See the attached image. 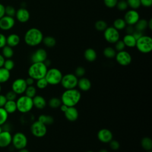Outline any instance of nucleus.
I'll use <instances>...</instances> for the list:
<instances>
[{
    "label": "nucleus",
    "mask_w": 152,
    "mask_h": 152,
    "mask_svg": "<svg viewBox=\"0 0 152 152\" xmlns=\"http://www.w3.org/2000/svg\"><path fill=\"white\" fill-rule=\"evenodd\" d=\"M122 41L124 43L125 46L126 47H128V48L135 47L137 40L135 39V37L133 36L132 34H126L124 36L122 39Z\"/></svg>",
    "instance_id": "b1692460"
},
{
    "label": "nucleus",
    "mask_w": 152,
    "mask_h": 152,
    "mask_svg": "<svg viewBox=\"0 0 152 152\" xmlns=\"http://www.w3.org/2000/svg\"><path fill=\"white\" fill-rule=\"evenodd\" d=\"M3 107L8 114L14 113L17 110L16 102L15 100H7Z\"/></svg>",
    "instance_id": "393cba45"
},
{
    "label": "nucleus",
    "mask_w": 152,
    "mask_h": 152,
    "mask_svg": "<svg viewBox=\"0 0 152 152\" xmlns=\"http://www.w3.org/2000/svg\"><path fill=\"white\" fill-rule=\"evenodd\" d=\"M6 45V36L0 33V49H2Z\"/></svg>",
    "instance_id": "09e8293b"
},
{
    "label": "nucleus",
    "mask_w": 152,
    "mask_h": 152,
    "mask_svg": "<svg viewBox=\"0 0 152 152\" xmlns=\"http://www.w3.org/2000/svg\"><path fill=\"white\" fill-rule=\"evenodd\" d=\"M125 47L126 46H125L124 43L123 42L122 40H119L115 43V48L114 49H115L116 51L119 52V51L124 50Z\"/></svg>",
    "instance_id": "37998d69"
},
{
    "label": "nucleus",
    "mask_w": 152,
    "mask_h": 152,
    "mask_svg": "<svg viewBox=\"0 0 152 152\" xmlns=\"http://www.w3.org/2000/svg\"><path fill=\"white\" fill-rule=\"evenodd\" d=\"M86 152H94V151H87Z\"/></svg>",
    "instance_id": "69168bd1"
},
{
    "label": "nucleus",
    "mask_w": 152,
    "mask_h": 152,
    "mask_svg": "<svg viewBox=\"0 0 152 152\" xmlns=\"http://www.w3.org/2000/svg\"><path fill=\"white\" fill-rule=\"evenodd\" d=\"M128 5L132 10H137L141 6L140 0H126Z\"/></svg>",
    "instance_id": "58836bf2"
},
{
    "label": "nucleus",
    "mask_w": 152,
    "mask_h": 152,
    "mask_svg": "<svg viewBox=\"0 0 152 152\" xmlns=\"http://www.w3.org/2000/svg\"><path fill=\"white\" fill-rule=\"evenodd\" d=\"M135 47L142 53H148L152 50V39L150 36L142 35L136 41Z\"/></svg>",
    "instance_id": "39448f33"
},
{
    "label": "nucleus",
    "mask_w": 152,
    "mask_h": 152,
    "mask_svg": "<svg viewBox=\"0 0 152 152\" xmlns=\"http://www.w3.org/2000/svg\"><path fill=\"white\" fill-rule=\"evenodd\" d=\"M1 86L0 84V94H1Z\"/></svg>",
    "instance_id": "0e129e2a"
},
{
    "label": "nucleus",
    "mask_w": 152,
    "mask_h": 152,
    "mask_svg": "<svg viewBox=\"0 0 152 152\" xmlns=\"http://www.w3.org/2000/svg\"><path fill=\"white\" fill-rule=\"evenodd\" d=\"M17 94L14 93L12 90L7 92L5 94V96L7 100H15L17 99Z\"/></svg>",
    "instance_id": "49530a36"
},
{
    "label": "nucleus",
    "mask_w": 152,
    "mask_h": 152,
    "mask_svg": "<svg viewBox=\"0 0 152 152\" xmlns=\"http://www.w3.org/2000/svg\"><path fill=\"white\" fill-rule=\"evenodd\" d=\"M146 152H151V150H150V151H146Z\"/></svg>",
    "instance_id": "338daca9"
},
{
    "label": "nucleus",
    "mask_w": 152,
    "mask_h": 152,
    "mask_svg": "<svg viewBox=\"0 0 152 152\" xmlns=\"http://www.w3.org/2000/svg\"><path fill=\"white\" fill-rule=\"evenodd\" d=\"M32 99L33 107L37 109H43L47 104L46 99L40 95H36L33 98H32Z\"/></svg>",
    "instance_id": "412c9836"
},
{
    "label": "nucleus",
    "mask_w": 152,
    "mask_h": 152,
    "mask_svg": "<svg viewBox=\"0 0 152 152\" xmlns=\"http://www.w3.org/2000/svg\"><path fill=\"white\" fill-rule=\"evenodd\" d=\"M77 86L81 91H87L91 88V83L88 78L83 77L78 79Z\"/></svg>",
    "instance_id": "aec40b11"
},
{
    "label": "nucleus",
    "mask_w": 152,
    "mask_h": 152,
    "mask_svg": "<svg viewBox=\"0 0 152 152\" xmlns=\"http://www.w3.org/2000/svg\"><path fill=\"white\" fill-rule=\"evenodd\" d=\"M86 73V69L83 66H78L77 67L75 70V73L74 74L77 77H83Z\"/></svg>",
    "instance_id": "c03bdc74"
},
{
    "label": "nucleus",
    "mask_w": 152,
    "mask_h": 152,
    "mask_svg": "<svg viewBox=\"0 0 152 152\" xmlns=\"http://www.w3.org/2000/svg\"><path fill=\"white\" fill-rule=\"evenodd\" d=\"M97 137L100 142L109 143L113 139V134L109 129L102 128L98 131Z\"/></svg>",
    "instance_id": "dca6fc26"
},
{
    "label": "nucleus",
    "mask_w": 152,
    "mask_h": 152,
    "mask_svg": "<svg viewBox=\"0 0 152 152\" xmlns=\"http://www.w3.org/2000/svg\"><path fill=\"white\" fill-rule=\"evenodd\" d=\"M43 37L41 30L37 28L32 27L27 30L25 33L24 40L28 46H36L42 42Z\"/></svg>",
    "instance_id": "f03ea898"
},
{
    "label": "nucleus",
    "mask_w": 152,
    "mask_h": 152,
    "mask_svg": "<svg viewBox=\"0 0 152 152\" xmlns=\"http://www.w3.org/2000/svg\"><path fill=\"white\" fill-rule=\"evenodd\" d=\"M5 15V6L0 3V18H1Z\"/></svg>",
    "instance_id": "6e6d98bb"
},
{
    "label": "nucleus",
    "mask_w": 152,
    "mask_h": 152,
    "mask_svg": "<svg viewBox=\"0 0 152 152\" xmlns=\"http://www.w3.org/2000/svg\"><path fill=\"white\" fill-rule=\"evenodd\" d=\"M115 58L118 64L121 66H127L129 65L132 61L131 55L128 52L125 50L118 52Z\"/></svg>",
    "instance_id": "9b49d317"
},
{
    "label": "nucleus",
    "mask_w": 152,
    "mask_h": 152,
    "mask_svg": "<svg viewBox=\"0 0 152 152\" xmlns=\"http://www.w3.org/2000/svg\"><path fill=\"white\" fill-rule=\"evenodd\" d=\"M8 118V113L4 109V107H0V126L3 125L7 122Z\"/></svg>",
    "instance_id": "e433bc0d"
},
{
    "label": "nucleus",
    "mask_w": 152,
    "mask_h": 152,
    "mask_svg": "<svg viewBox=\"0 0 152 152\" xmlns=\"http://www.w3.org/2000/svg\"><path fill=\"white\" fill-rule=\"evenodd\" d=\"M16 102L17 109L21 113H28L33 108V99L26 95L19 97Z\"/></svg>",
    "instance_id": "20e7f679"
},
{
    "label": "nucleus",
    "mask_w": 152,
    "mask_h": 152,
    "mask_svg": "<svg viewBox=\"0 0 152 152\" xmlns=\"http://www.w3.org/2000/svg\"><path fill=\"white\" fill-rule=\"evenodd\" d=\"M2 131H3V129H2V126H0V133H1Z\"/></svg>",
    "instance_id": "e2e57ef3"
},
{
    "label": "nucleus",
    "mask_w": 152,
    "mask_h": 152,
    "mask_svg": "<svg viewBox=\"0 0 152 152\" xmlns=\"http://www.w3.org/2000/svg\"><path fill=\"white\" fill-rule=\"evenodd\" d=\"M147 28H148L150 30H151V28H152V19L151 18H150V20L148 21Z\"/></svg>",
    "instance_id": "bf43d9fd"
},
{
    "label": "nucleus",
    "mask_w": 152,
    "mask_h": 152,
    "mask_svg": "<svg viewBox=\"0 0 152 152\" xmlns=\"http://www.w3.org/2000/svg\"><path fill=\"white\" fill-rule=\"evenodd\" d=\"M66 119L70 122L75 121L78 118V111L75 106L68 107L67 110L64 112Z\"/></svg>",
    "instance_id": "6ab92c4d"
},
{
    "label": "nucleus",
    "mask_w": 152,
    "mask_h": 152,
    "mask_svg": "<svg viewBox=\"0 0 152 152\" xmlns=\"http://www.w3.org/2000/svg\"><path fill=\"white\" fill-rule=\"evenodd\" d=\"M7 101V100L5 95L0 94V107H3Z\"/></svg>",
    "instance_id": "603ef678"
},
{
    "label": "nucleus",
    "mask_w": 152,
    "mask_h": 152,
    "mask_svg": "<svg viewBox=\"0 0 152 152\" xmlns=\"http://www.w3.org/2000/svg\"><path fill=\"white\" fill-rule=\"evenodd\" d=\"M148 21L144 18H141L134 25L135 30L143 32L147 28Z\"/></svg>",
    "instance_id": "cd10ccee"
},
{
    "label": "nucleus",
    "mask_w": 152,
    "mask_h": 152,
    "mask_svg": "<svg viewBox=\"0 0 152 152\" xmlns=\"http://www.w3.org/2000/svg\"><path fill=\"white\" fill-rule=\"evenodd\" d=\"M38 121L43 123L45 125L48 126V125H52L53 123L54 119L51 115L42 114L38 117Z\"/></svg>",
    "instance_id": "a878e982"
},
{
    "label": "nucleus",
    "mask_w": 152,
    "mask_h": 152,
    "mask_svg": "<svg viewBox=\"0 0 152 152\" xmlns=\"http://www.w3.org/2000/svg\"><path fill=\"white\" fill-rule=\"evenodd\" d=\"M28 140L26 135L21 132L14 134L12 137V142L13 147L17 150H20L26 148L27 145Z\"/></svg>",
    "instance_id": "6e6552de"
},
{
    "label": "nucleus",
    "mask_w": 152,
    "mask_h": 152,
    "mask_svg": "<svg viewBox=\"0 0 152 152\" xmlns=\"http://www.w3.org/2000/svg\"><path fill=\"white\" fill-rule=\"evenodd\" d=\"M81 94L80 91L76 89L65 90L62 94L61 100L62 104L66 105L68 107L76 106L81 100Z\"/></svg>",
    "instance_id": "f257e3e1"
},
{
    "label": "nucleus",
    "mask_w": 152,
    "mask_h": 152,
    "mask_svg": "<svg viewBox=\"0 0 152 152\" xmlns=\"http://www.w3.org/2000/svg\"><path fill=\"white\" fill-rule=\"evenodd\" d=\"M125 31L126 33V34H132L134 31H135V28L134 27V26H130V25H128L127 26L125 27Z\"/></svg>",
    "instance_id": "3c124183"
},
{
    "label": "nucleus",
    "mask_w": 152,
    "mask_h": 152,
    "mask_svg": "<svg viewBox=\"0 0 152 152\" xmlns=\"http://www.w3.org/2000/svg\"><path fill=\"white\" fill-rule=\"evenodd\" d=\"M30 131L35 137L42 138L47 133V126L37 120L31 124Z\"/></svg>",
    "instance_id": "1a4fd4ad"
},
{
    "label": "nucleus",
    "mask_w": 152,
    "mask_h": 152,
    "mask_svg": "<svg viewBox=\"0 0 152 152\" xmlns=\"http://www.w3.org/2000/svg\"><path fill=\"white\" fill-rule=\"evenodd\" d=\"M5 59V58L2 56V55L0 53V68H1V67H3Z\"/></svg>",
    "instance_id": "13d9d810"
},
{
    "label": "nucleus",
    "mask_w": 152,
    "mask_h": 152,
    "mask_svg": "<svg viewBox=\"0 0 152 152\" xmlns=\"http://www.w3.org/2000/svg\"><path fill=\"white\" fill-rule=\"evenodd\" d=\"M12 137L10 131L3 130L0 133V147L5 148L9 146L12 142Z\"/></svg>",
    "instance_id": "f3484780"
},
{
    "label": "nucleus",
    "mask_w": 152,
    "mask_h": 152,
    "mask_svg": "<svg viewBox=\"0 0 152 152\" xmlns=\"http://www.w3.org/2000/svg\"><path fill=\"white\" fill-rule=\"evenodd\" d=\"M141 145L145 151H150L152 149V140L150 138L145 137L141 140Z\"/></svg>",
    "instance_id": "c756f323"
},
{
    "label": "nucleus",
    "mask_w": 152,
    "mask_h": 152,
    "mask_svg": "<svg viewBox=\"0 0 152 152\" xmlns=\"http://www.w3.org/2000/svg\"><path fill=\"white\" fill-rule=\"evenodd\" d=\"M42 42L45 46L48 48H53L56 45V39L50 36L43 37Z\"/></svg>",
    "instance_id": "473e14b6"
},
{
    "label": "nucleus",
    "mask_w": 152,
    "mask_h": 152,
    "mask_svg": "<svg viewBox=\"0 0 152 152\" xmlns=\"http://www.w3.org/2000/svg\"><path fill=\"white\" fill-rule=\"evenodd\" d=\"M116 53V51L115 49L110 46L106 47L103 50V55L108 59H112L115 57Z\"/></svg>",
    "instance_id": "2f4dec72"
},
{
    "label": "nucleus",
    "mask_w": 152,
    "mask_h": 152,
    "mask_svg": "<svg viewBox=\"0 0 152 152\" xmlns=\"http://www.w3.org/2000/svg\"><path fill=\"white\" fill-rule=\"evenodd\" d=\"M14 65H15L14 62L10 58V59H5L3 67L10 71L11 70H12L14 68Z\"/></svg>",
    "instance_id": "79ce46f5"
},
{
    "label": "nucleus",
    "mask_w": 152,
    "mask_h": 152,
    "mask_svg": "<svg viewBox=\"0 0 152 152\" xmlns=\"http://www.w3.org/2000/svg\"><path fill=\"white\" fill-rule=\"evenodd\" d=\"M68 106H66V105H65V104H61V105L60 106V107H59V108H60V110L62 111V112H63L64 113L67 110V109H68Z\"/></svg>",
    "instance_id": "4d7b16f0"
},
{
    "label": "nucleus",
    "mask_w": 152,
    "mask_h": 152,
    "mask_svg": "<svg viewBox=\"0 0 152 152\" xmlns=\"http://www.w3.org/2000/svg\"><path fill=\"white\" fill-rule=\"evenodd\" d=\"M27 87L26 80L24 78H19L15 79L11 84L12 90L17 95H21L24 93Z\"/></svg>",
    "instance_id": "f8f14e48"
},
{
    "label": "nucleus",
    "mask_w": 152,
    "mask_h": 152,
    "mask_svg": "<svg viewBox=\"0 0 152 152\" xmlns=\"http://www.w3.org/2000/svg\"><path fill=\"white\" fill-rule=\"evenodd\" d=\"M36 85L37 88H38L39 89L42 90V89H45V88H46L49 84H48L46 80L44 77V78H42L36 80Z\"/></svg>",
    "instance_id": "ea45409f"
},
{
    "label": "nucleus",
    "mask_w": 152,
    "mask_h": 152,
    "mask_svg": "<svg viewBox=\"0 0 152 152\" xmlns=\"http://www.w3.org/2000/svg\"><path fill=\"white\" fill-rule=\"evenodd\" d=\"M62 76V73L59 69L52 68L48 69L45 78L48 84L56 86L60 84Z\"/></svg>",
    "instance_id": "423d86ee"
},
{
    "label": "nucleus",
    "mask_w": 152,
    "mask_h": 152,
    "mask_svg": "<svg viewBox=\"0 0 152 152\" xmlns=\"http://www.w3.org/2000/svg\"><path fill=\"white\" fill-rule=\"evenodd\" d=\"M109 147L112 150H118L120 147L119 142L115 140H112L109 142Z\"/></svg>",
    "instance_id": "de8ad7c7"
},
{
    "label": "nucleus",
    "mask_w": 152,
    "mask_h": 152,
    "mask_svg": "<svg viewBox=\"0 0 152 152\" xmlns=\"http://www.w3.org/2000/svg\"><path fill=\"white\" fill-rule=\"evenodd\" d=\"M84 57L88 62H94L97 58L96 51L93 48H87L84 52Z\"/></svg>",
    "instance_id": "5701e85b"
},
{
    "label": "nucleus",
    "mask_w": 152,
    "mask_h": 152,
    "mask_svg": "<svg viewBox=\"0 0 152 152\" xmlns=\"http://www.w3.org/2000/svg\"><path fill=\"white\" fill-rule=\"evenodd\" d=\"M118 0H103L105 6L109 8H113L116 7Z\"/></svg>",
    "instance_id": "a18cd8bd"
},
{
    "label": "nucleus",
    "mask_w": 152,
    "mask_h": 152,
    "mask_svg": "<svg viewBox=\"0 0 152 152\" xmlns=\"http://www.w3.org/2000/svg\"><path fill=\"white\" fill-rule=\"evenodd\" d=\"M140 3L144 7H150L152 5V0H140Z\"/></svg>",
    "instance_id": "8fccbe9b"
},
{
    "label": "nucleus",
    "mask_w": 152,
    "mask_h": 152,
    "mask_svg": "<svg viewBox=\"0 0 152 152\" xmlns=\"http://www.w3.org/2000/svg\"><path fill=\"white\" fill-rule=\"evenodd\" d=\"M20 42V37L17 34L12 33L6 37V45L11 48L17 46Z\"/></svg>",
    "instance_id": "4be33fe9"
},
{
    "label": "nucleus",
    "mask_w": 152,
    "mask_h": 152,
    "mask_svg": "<svg viewBox=\"0 0 152 152\" xmlns=\"http://www.w3.org/2000/svg\"><path fill=\"white\" fill-rule=\"evenodd\" d=\"M15 18L20 23H24L28 21L30 19V14L29 11L25 8H20L16 11Z\"/></svg>",
    "instance_id": "a211bd4d"
},
{
    "label": "nucleus",
    "mask_w": 152,
    "mask_h": 152,
    "mask_svg": "<svg viewBox=\"0 0 152 152\" xmlns=\"http://www.w3.org/2000/svg\"><path fill=\"white\" fill-rule=\"evenodd\" d=\"M99 152H109V151L106 149L103 148V149H101Z\"/></svg>",
    "instance_id": "680f3d73"
},
{
    "label": "nucleus",
    "mask_w": 152,
    "mask_h": 152,
    "mask_svg": "<svg viewBox=\"0 0 152 152\" xmlns=\"http://www.w3.org/2000/svg\"><path fill=\"white\" fill-rule=\"evenodd\" d=\"M1 54L6 59L11 58L14 55V50L12 49V48L8 46L7 45H5L2 48V53Z\"/></svg>",
    "instance_id": "7c9ffc66"
},
{
    "label": "nucleus",
    "mask_w": 152,
    "mask_h": 152,
    "mask_svg": "<svg viewBox=\"0 0 152 152\" xmlns=\"http://www.w3.org/2000/svg\"><path fill=\"white\" fill-rule=\"evenodd\" d=\"M48 53L45 49L39 48L36 50L31 56V61L33 62H44L47 59Z\"/></svg>",
    "instance_id": "2eb2a0df"
},
{
    "label": "nucleus",
    "mask_w": 152,
    "mask_h": 152,
    "mask_svg": "<svg viewBox=\"0 0 152 152\" xmlns=\"http://www.w3.org/2000/svg\"><path fill=\"white\" fill-rule=\"evenodd\" d=\"M48 71V66L44 62H33L28 69V77L34 80L44 78Z\"/></svg>",
    "instance_id": "7ed1b4c3"
},
{
    "label": "nucleus",
    "mask_w": 152,
    "mask_h": 152,
    "mask_svg": "<svg viewBox=\"0 0 152 152\" xmlns=\"http://www.w3.org/2000/svg\"><path fill=\"white\" fill-rule=\"evenodd\" d=\"M61 104H62V102L61 100V99L56 97L50 98L48 102L49 106L52 109L59 108L61 105Z\"/></svg>",
    "instance_id": "72a5a7b5"
},
{
    "label": "nucleus",
    "mask_w": 152,
    "mask_h": 152,
    "mask_svg": "<svg viewBox=\"0 0 152 152\" xmlns=\"http://www.w3.org/2000/svg\"><path fill=\"white\" fill-rule=\"evenodd\" d=\"M78 80V77L74 74L68 73L62 76L60 84L65 90L75 88L77 86Z\"/></svg>",
    "instance_id": "0eeeda50"
},
{
    "label": "nucleus",
    "mask_w": 152,
    "mask_h": 152,
    "mask_svg": "<svg viewBox=\"0 0 152 152\" xmlns=\"http://www.w3.org/2000/svg\"><path fill=\"white\" fill-rule=\"evenodd\" d=\"M94 27L96 30H97V31H103L107 27V24L104 20H100L95 23Z\"/></svg>",
    "instance_id": "f704fd0d"
},
{
    "label": "nucleus",
    "mask_w": 152,
    "mask_h": 152,
    "mask_svg": "<svg viewBox=\"0 0 152 152\" xmlns=\"http://www.w3.org/2000/svg\"><path fill=\"white\" fill-rule=\"evenodd\" d=\"M10 78V71L4 67L0 68V84L7 82Z\"/></svg>",
    "instance_id": "bb28decb"
},
{
    "label": "nucleus",
    "mask_w": 152,
    "mask_h": 152,
    "mask_svg": "<svg viewBox=\"0 0 152 152\" xmlns=\"http://www.w3.org/2000/svg\"><path fill=\"white\" fill-rule=\"evenodd\" d=\"M16 10L15 8L11 5H7L5 7V14L6 15L14 17L15 15Z\"/></svg>",
    "instance_id": "a19ab883"
},
{
    "label": "nucleus",
    "mask_w": 152,
    "mask_h": 152,
    "mask_svg": "<svg viewBox=\"0 0 152 152\" xmlns=\"http://www.w3.org/2000/svg\"><path fill=\"white\" fill-rule=\"evenodd\" d=\"M140 18V16L139 12L136 10L132 9L128 10L125 12L124 17L126 25L130 26H134Z\"/></svg>",
    "instance_id": "ddd939ff"
},
{
    "label": "nucleus",
    "mask_w": 152,
    "mask_h": 152,
    "mask_svg": "<svg viewBox=\"0 0 152 152\" xmlns=\"http://www.w3.org/2000/svg\"><path fill=\"white\" fill-rule=\"evenodd\" d=\"M103 36L106 41L111 44H115L119 40L120 34L118 30L113 26L107 27L103 31Z\"/></svg>",
    "instance_id": "9d476101"
},
{
    "label": "nucleus",
    "mask_w": 152,
    "mask_h": 152,
    "mask_svg": "<svg viewBox=\"0 0 152 152\" xmlns=\"http://www.w3.org/2000/svg\"><path fill=\"white\" fill-rule=\"evenodd\" d=\"M15 21L13 17L5 15L0 18V29L4 31L11 30L15 25Z\"/></svg>",
    "instance_id": "4468645a"
},
{
    "label": "nucleus",
    "mask_w": 152,
    "mask_h": 152,
    "mask_svg": "<svg viewBox=\"0 0 152 152\" xmlns=\"http://www.w3.org/2000/svg\"><path fill=\"white\" fill-rule=\"evenodd\" d=\"M126 26V24L124 18H118L115 19L113 23V27L118 31L125 29Z\"/></svg>",
    "instance_id": "c85d7f7f"
},
{
    "label": "nucleus",
    "mask_w": 152,
    "mask_h": 152,
    "mask_svg": "<svg viewBox=\"0 0 152 152\" xmlns=\"http://www.w3.org/2000/svg\"><path fill=\"white\" fill-rule=\"evenodd\" d=\"M116 7L119 11H124L128 9V5L126 0H118Z\"/></svg>",
    "instance_id": "4c0bfd02"
},
{
    "label": "nucleus",
    "mask_w": 152,
    "mask_h": 152,
    "mask_svg": "<svg viewBox=\"0 0 152 152\" xmlns=\"http://www.w3.org/2000/svg\"><path fill=\"white\" fill-rule=\"evenodd\" d=\"M132 34L133 35V36L135 37V39L136 40L138 39L140 37H141L143 35L142 31H138V30H135V31H134V33Z\"/></svg>",
    "instance_id": "864d4df0"
},
{
    "label": "nucleus",
    "mask_w": 152,
    "mask_h": 152,
    "mask_svg": "<svg viewBox=\"0 0 152 152\" xmlns=\"http://www.w3.org/2000/svg\"><path fill=\"white\" fill-rule=\"evenodd\" d=\"M36 88L33 85V86H28L25 90V95L31 97L33 98L36 95Z\"/></svg>",
    "instance_id": "c9c22d12"
},
{
    "label": "nucleus",
    "mask_w": 152,
    "mask_h": 152,
    "mask_svg": "<svg viewBox=\"0 0 152 152\" xmlns=\"http://www.w3.org/2000/svg\"><path fill=\"white\" fill-rule=\"evenodd\" d=\"M25 80H26V83L27 86H33L34 83V80L33 78H31L30 77H27Z\"/></svg>",
    "instance_id": "5fc2aeb1"
},
{
    "label": "nucleus",
    "mask_w": 152,
    "mask_h": 152,
    "mask_svg": "<svg viewBox=\"0 0 152 152\" xmlns=\"http://www.w3.org/2000/svg\"><path fill=\"white\" fill-rule=\"evenodd\" d=\"M18 152H30V151H28V150L26 149V148H22V149L18 150Z\"/></svg>",
    "instance_id": "052dcab7"
}]
</instances>
